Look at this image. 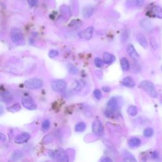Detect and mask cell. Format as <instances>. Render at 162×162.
Masks as SVG:
<instances>
[{
    "mask_svg": "<svg viewBox=\"0 0 162 162\" xmlns=\"http://www.w3.org/2000/svg\"><path fill=\"white\" fill-rule=\"evenodd\" d=\"M120 102L117 98H111L107 103V110L105 111V115L107 117H110L113 115V113L115 112L120 106Z\"/></svg>",
    "mask_w": 162,
    "mask_h": 162,
    "instance_id": "6da1fadb",
    "label": "cell"
},
{
    "mask_svg": "<svg viewBox=\"0 0 162 162\" xmlns=\"http://www.w3.org/2000/svg\"><path fill=\"white\" fill-rule=\"evenodd\" d=\"M140 86L143 90H145L147 95L152 97V98H156L157 92L154 84L152 82L149 81H143L141 82Z\"/></svg>",
    "mask_w": 162,
    "mask_h": 162,
    "instance_id": "7a4b0ae2",
    "label": "cell"
},
{
    "mask_svg": "<svg viewBox=\"0 0 162 162\" xmlns=\"http://www.w3.org/2000/svg\"><path fill=\"white\" fill-rule=\"evenodd\" d=\"M11 39L12 42L17 45L25 44V39L23 34L19 29H13L11 32Z\"/></svg>",
    "mask_w": 162,
    "mask_h": 162,
    "instance_id": "3957f363",
    "label": "cell"
},
{
    "mask_svg": "<svg viewBox=\"0 0 162 162\" xmlns=\"http://www.w3.org/2000/svg\"><path fill=\"white\" fill-rule=\"evenodd\" d=\"M24 85L27 89H38L43 86V81L39 79H30L25 82Z\"/></svg>",
    "mask_w": 162,
    "mask_h": 162,
    "instance_id": "277c9868",
    "label": "cell"
},
{
    "mask_svg": "<svg viewBox=\"0 0 162 162\" xmlns=\"http://www.w3.org/2000/svg\"><path fill=\"white\" fill-rule=\"evenodd\" d=\"M51 88L55 92H63L67 88V83L63 80L58 79L52 82Z\"/></svg>",
    "mask_w": 162,
    "mask_h": 162,
    "instance_id": "5b68a950",
    "label": "cell"
},
{
    "mask_svg": "<svg viewBox=\"0 0 162 162\" xmlns=\"http://www.w3.org/2000/svg\"><path fill=\"white\" fill-rule=\"evenodd\" d=\"M22 104L24 108L29 110H34L37 108V105L35 103L34 101L32 99L31 97L25 96L22 99Z\"/></svg>",
    "mask_w": 162,
    "mask_h": 162,
    "instance_id": "8992f818",
    "label": "cell"
},
{
    "mask_svg": "<svg viewBox=\"0 0 162 162\" xmlns=\"http://www.w3.org/2000/svg\"><path fill=\"white\" fill-rule=\"evenodd\" d=\"M92 132L98 136H102L104 133V128L102 122L98 119H96L92 123Z\"/></svg>",
    "mask_w": 162,
    "mask_h": 162,
    "instance_id": "52a82bcc",
    "label": "cell"
},
{
    "mask_svg": "<svg viewBox=\"0 0 162 162\" xmlns=\"http://www.w3.org/2000/svg\"><path fill=\"white\" fill-rule=\"evenodd\" d=\"M93 32H94V29L92 27H89L86 29L81 31L79 34V36L82 39H86V40H89L92 36Z\"/></svg>",
    "mask_w": 162,
    "mask_h": 162,
    "instance_id": "ba28073f",
    "label": "cell"
},
{
    "mask_svg": "<svg viewBox=\"0 0 162 162\" xmlns=\"http://www.w3.org/2000/svg\"><path fill=\"white\" fill-rule=\"evenodd\" d=\"M55 157L60 161L67 162L68 161V157L67 153L63 149H58L55 152Z\"/></svg>",
    "mask_w": 162,
    "mask_h": 162,
    "instance_id": "9c48e42d",
    "label": "cell"
},
{
    "mask_svg": "<svg viewBox=\"0 0 162 162\" xmlns=\"http://www.w3.org/2000/svg\"><path fill=\"white\" fill-rule=\"evenodd\" d=\"M145 4V0H127L126 5L129 8H138Z\"/></svg>",
    "mask_w": 162,
    "mask_h": 162,
    "instance_id": "30bf717a",
    "label": "cell"
},
{
    "mask_svg": "<svg viewBox=\"0 0 162 162\" xmlns=\"http://www.w3.org/2000/svg\"><path fill=\"white\" fill-rule=\"evenodd\" d=\"M31 138V135L27 132H24L18 135L15 138V143L17 144H23L26 143Z\"/></svg>",
    "mask_w": 162,
    "mask_h": 162,
    "instance_id": "8fae6325",
    "label": "cell"
},
{
    "mask_svg": "<svg viewBox=\"0 0 162 162\" xmlns=\"http://www.w3.org/2000/svg\"><path fill=\"white\" fill-rule=\"evenodd\" d=\"M1 99L3 103H10L13 101V97L10 92L4 91L2 92L1 94Z\"/></svg>",
    "mask_w": 162,
    "mask_h": 162,
    "instance_id": "7c38bea8",
    "label": "cell"
},
{
    "mask_svg": "<svg viewBox=\"0 0 162 162\" xmlns=\"http://www.w3.org/2000/svg\"><path fill=\"white\" fill-rule=\"evenodd\" d=\"M151 15L158 19H162V8L159 6H154L151 10Z\"/></svg>",
    "mask_w": 162,
    "mask_h": 162,
    "instance_id": "4fadbf2b",
    "label": "cell"
},
{
    "mask_svg": "<svg viewBox=\"0 0 162 162\" xmlns=\"http://www.w3.org/2000/svg\"><path fill=\"white\" fill-rule=\"evenodd\" d=\"M136 39L143 48H147V46H148V43H147L146 37L143 34H138L136 35Z\"/></svg>",
    "mask_w": 162,
    "mask_h": 162,
    "instance_id": "5bb4252c",
    "label": "cell"
},
{
    "mask_svg": "<svg viewBox=\"0 0 162 162\" xmlns=\"http://www.w3.org/2000/svg\"><path fill=\"white\" fill-rule=\"evenodd\" d=\"M127 52L132 58L138 59L139 57V54L137 53L136 49L132 44H129L127 47Z\"/></svg>",
    "mask_w": 162,
    "mask_h": 162,
    "instance_id": "9a60e30c",
    "label": "cell"
},
{
    "mask_svg": "<svg viewBox=\"0 0 162 162\" xmlns=\"http://www.w3.org/2000/svg\"><path fill=\"white\" fill-rule=\"evenodd\" d=\"M122 84L124 86H126L127 88H134L136 83L134 79H133L131 77H125L123 81H122Z\"/></svg>",
    "mask_w": 162,
    "mask_h": 162,
    "instance_id": "2e32d148",
    "label": "cell"
},
{
    "mask_svg": "<svg viewBox=\"0 0 162 162\" xmlns=\"http://www.w3.org/2000/svg\"><path fill=\"white\" fill-rule=\"evenodd\" d=\"M115 60V57L109 53H104L103 54V61L106 64L112 63Z\"/></svg>",
    "mask_w": 162,
    "mask_h": 162,
    "instance_id": "e0dca14e",
    "label": "cell"
},
{
    "mask_svg": "<svg viewBox=\"0 0 162 162\" xmlns=\"http://www.w3.org/2000/svg\"><path fill=\"white\" fill-rule=\"evenodd\" d=\"M122 156H123V159L125 161H137L135 157L131 153L127 152V151H124L123 153H122Z\"/></svg>",
    "mask_w": 162,
    "mask_h": 162,
    "instance_id": "ac0fdd59",
    "label": "cell"
},
{
    "mask_svg": "<svg viewBox=\"0 0 162 162\" xmlns=\"http://www.w3.org/2000/svg\"><path fill=\"white\" fill-rule=\"evenodd\" d=\"M140 26L146 31H150L152 29V24L151 22L147 19H143L140 22Z\"/></svg>",
    "mask_w": 162,
    "mask_h": 162,
    "instance_id": "d6986e66",
    "label": "cell"
},
{
    "mask_svg": "<svg viewBox=\"0 0 162 162\" xmlns=\"http://www.w3.org/2000/svg\"><path fill=\"white\" fill-rule=\"evenodd\" d=\"M141 140L138 138H132L129 139V145L131 147H137L141 145Z\"/></svg>",
    "mask_w": 162,
    "mask_h": 162,
    "instance_id": "ffe728a7",
    "label": "cell"
},
{
    "mask_svg": "<svg viewBox=\"0 0 162 162\" xmlns=\"http://www.w3.org/2000/svg\"><path fill=\"white\" fill-rule=\"evenodd\" d=\"M120 64H121V67L124 72H127L129 70L130 68V65H129V62L128 60L125 57L122 58L120 60Z\"/></svg>",
    "mask_w": 162,
    "mask_h": 162,
    "instance_id": "44dd1931",
    "label": "cell"
},
{
    "mask_svg": "<svg viewBox=\"0 0 162 162\" xmlns=\"http://www.w3.org/2000/svg\"><path fill=\"white\" fill-rule=\"evenodd\" d=\"M23 156H24V154L21 151L16 150L13 153L12 156H11V159L13 161H17L22 159V158H23Z\"/></svg>",
    "mask_w": 162,
    "mask_h": 162,
    "instance_id": "7402d4cb",
    "label": "cell"
},
{
    "mask_svg": "<svg viewBox=\"0 0 162 162\" xmlns=\"http://www.w3.org/2000/svg\"><path fill=\"white\" fill-rule=\"evenodd\" d=\"M84 82L83 81H76L73 84V89L75 91H81L84 86Z\"/></svg>",
    "mask_w": 162,
    "mask_h": 162,
    "instance_id": "603a6c76",
    "label": "cell"
},
{
    "mask_svg": "<svg viewBox=\"0 0 162 162\" xmlns=\"http://www.w3.org/2000/svg\"><path fill=\"white\" fill-rule=\"evenodd\" d=\"M86 128V124L84 122H79L77 124H76L75 127V131L77 132H83Z\"/></svg>",
    "mask_w": 162,
    "mask_h": 162,
    "instance_id": "cb8c5ba5",
    "label": "cell"
},
{
    "mask_svg": "<svg viewBox=\"0 0 162 162\" xmlns=\"http://www.w3.org/2000/svg\"><path fill=\"white\" fill-rule=\"evenodd\" d=\"M127 112L129 113V115H130L131 116L134 117L136 115L138 114V108L136 106L132 105L129 106V108H127Z\"/></svg>",
    "mask_w": 162,
    "mask_h": 162,
    "instance_id": "d4e9b609",
    "label": "cell"
},
{
    "mask_svg": "<svg viewBox=\"0 0 162 162\" xmlns=\"http://www.w3.org/2000/svg\"><path fill=\"white\" fill-rule=\"evenodd\" d=\"M93 12V8L92 7H86V8L83 10V15L85 17L88 18L89 17L92 15Z\"/></svg>",
    "mask_w": 162,
    "mask_h": 162,
    "instance_id": "484cf974",
    "label": "cell"
},
{
    "mask_svg": "<svg viewBox=\"0 0 162 162\" xmlns=\"http://www.w3.org/2000/svg\"><path fill=\"white\" fill-rule=\"evenodd\" d=\"M53 137L51 135H46L43 138L42 142L43 144L47 145V144L53 142Z\"/></svg>",
    "mask_w": 162,
    "mask_h": 162,
    "instance_id": "4316f807",
    "label": "cell"
},
{
    "mask_svg": "<svg viewBox=\"0 0 162 162\" xmlns=\"http://www.w3.org/2000/svg\"><path fill=\"white\" fill-rule=\"evenodd\" d=\"M20 109H21V107H20V104L17 103V104H15V105H13L11 107L8 108V110L9 111H11V112H17V111H19Z\"/></svg>",
    "mask_w": 162,
    "mask_h": 162,
    "instance_id": "83f0119b",
    "label": "cell"
},
{
    "mask_svg": "<svg viewBox=\"0 0 162 162\" xmlns=\"http://www.w3.org/2000/svg\"><path fill=\"white\" fill-rule=\"evenodd\" d=\"M153 130L152 128H147L145 131H144V135L145 136L147 137V138H149L152 137L153 135Z\"/></svg>",
    "mask_w": 162,
    "mask_h": 162,
    "instance_id": "f1b7e54d",
    "label": "cell"
},
{
    "mask_svg": "<svg viewBox=\"0 0 162 162\" xmlns=\"http://www.w3.org/2000/svg\"><path fill=\"white\" fill-rule=\"evenodd\" d=\"M104 61H103L102 59L99 58H96L95 59V65L98 67V68H102L103 65H104Z\"/></svg>",
    "mask_w": 162,
    "mask_h": 162,
    "instance_id": "f546056e",
    "label": "cell"
},
{
    "mask_svg": "<svg viewBox=\"0 0 162 162\" xmlns=\"http://www.w3.org/2000/svg\"><path fill=\"white\" fill-rule=\"evenodd\" d=\"M50 127V122L49 120H44V122H42V128L43 130L47 131Z\"/></svg>",
    "mask_w": 162,
    "mask_h": 162,
    "instance_id": "4dcf8cb0",
    "label": "cell"
},
{
    "mask_svg": "<svg viewBox=\"0 0 162 162\" xmlns=\"http://www.w3.org/2000/svg\"><path fill=\"white\" fill-rule=\"evenodd\" d=\"M93 95H94V96L95 97V98L96 99H100L102 98V93L101 92L100 90L96 89L94 91V92H93Z\"/></svg>",
    "mask_w": 162,
    "mask_h": 162,
    "instance_id": "1f68e13d",
    "label": "cell"
},
{
    "mask_svg": "<svg viewBox=\"0 0 162 162\" xmlns=\"http://www.w3.org/2000/svg\"><path fill=\"white\" fill-rule=\"evenodd\" d=\"M68 70H69L70 73L73 74H76L78 73L77 68L75 66L72 65H70L68 66Z\"/></svg>",
    "mask_w": 162,
    "mask_h": 162,
    "instance_id": "d6a6232c",
    "label": "cell"
},
{
    "mask_svg": "<svg viewBox=\"0 0 162 162\" xmlns=\"http://www.w3.org/2000/svg\"><path fill=\"white\" fill-rule=\"evenodd\" d=\"M58 55V52L56 50H51L49 52V57L51 58H55L56 56H57Z\"/></svg>",
    "mask_w": 162,
    "mask_h": 162,
    "instance_id": "836d02e7",
    "label": "cell"
},
{
    "mask_svg": "<svg viewBox=\"0 0 162 162\" xmlns=\"http://www.w3.org/2000/svg\"><path fill=\"white\" fill-rule=\"evenodd\" d=\"M27 1L29 3V5L32 7L35 6L38 3V0H27Z\"/></svg>",
    "mask_w": 162,
    "mask_h": 162,
    "instance_id": "e575fe53",
    "label": "cell"
},
{
    "mask_svg": "<svg viewBox=\"0 0 162 162\" xmlns=\"http://www.w3.org/2000/svg\"><path fill=\"white\" fill-rule=\"evenodd\" d=\"M151 46H152V47L154 49H156L158 47V45H157V43L156 42L155 40H154V39H152V40H151Z\"/></svg>",
    "mask_w": 162,
    "mask_h": 162,
    "instance_id": "d590c367",
    "label": "cell"
},
{
    "mask_svg": "<svg viewBox=\"0 0 162 162\" xmlns=\"http://www.w3.org/2000/svg\"><path fill=\"white\" fill-rule=\"evenodd\" d=\"M102 162H111L112 161V160L110 159L109 157H103L102 159L100 160Z\"/></svg>",
    "mask_w": 162,
    "mask_h": 162,
    "instance_id": "8d00e7d4",
    "label": "cell"
},
{
    "mask_svg": "<svg viewBox=\"0 0 162 162\" xmlns=\"http://www.w3.org/2000/svg\"><path fill=\"white\" fill-rule=\"evenodd\" d=\"M0 139H1V141H5L6 140L5 135H4L3 134H2V133H1V134H0Z\"/></svg>",
    "mask_w": 162,
    "mask_h": 162,
    "instance_id": "74e56055",
    "label": "cell"
},
{
    "mask_svg": "<svg viewBox=\"0 0 162 162\" xmlns=\"http://www.w3.org/2000/svg\"><path fill=\"white\" fill-rule=\"evenodd\" d=\"M158 156H158V153L156 152H154L153 153V157L154 158H158Z\"/></svg>",
    "mask_w": 162,
    "mask_h": 162,
    "instance_id": "f35d334b",
    "label": "cell"
},
{
    "mask_svg": "<svg viewBox=\"0 0 162 162\" xmlns=\"http://www.w3.org/2000/svg\"><path fill=\"white\" fill-rule=\"evenodd\" d=\"M103 91L105 92H108L110 91V88L108 87H103Z\"/></svg>",
    "mask_w": 162,
    "mask_h": 162,
    "instance_id": "ab89813d",
    "label": "cell"
},
{
    "mask_svg": "<svg viewBox=\"0 0 162 162\" xmlns=\"http://www.w3.org/2000/svg\"><path fill=\"white\" fill-rule=\"evenodd\" d=\"M161 69H162V67H161Z\"/></svg>",
    "mask_w": 162,
    "mask_h": 162,
    "instance_id": "60d3db41",
    "label": "cell"
}]
</instances>
